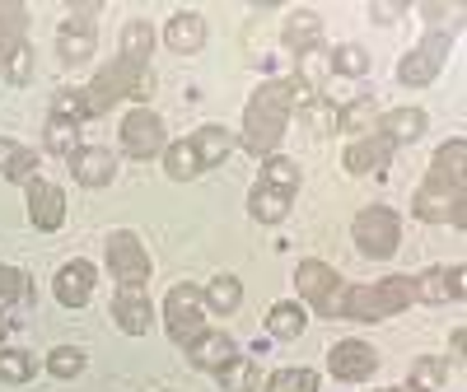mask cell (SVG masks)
Instances as JSON below:
<instances>
[{
    "label": "cell",
    "instance_id": "6da1fadb",
    "mask_svg": "<svg viewBox=\"0 0 467 392\" xmlns=\"http://www.w3.org/2000/svg\"><path fill=\"white\" fill-rule=\"evenodd\" d=\"M295 94L299 85L295 80H266L253 103L244 108V145L253 154H271L285 136V122H290V108H295Z\"/></svg>",
    "mask_w": 467,
    "mask_h": 392
},
{
    "label": "cell",
    "instance_id": "7a4b0ae2",
    "mask_svg": "<svg viewBox=\"0 0 467 392\" xmlns=\"http://www.w3.org/2000/svg\"><path fill=\"white\" fill-rule=\"evenodd\" d=\"M411 276H388L374 285H346L341 294V318H356V323H379V318H393L411 304Z\"/></svg>",
    "mask_w": 467,
    "mask_h": 392
},
{
    "label": "cell",
    "instance_id": "3957f363",
    "mask_svg": "<svg viewBox=\"0 0 467 392\" xmlns=\"http://www.w3.org/2000/svg\"><path fill=\"white\" fill-rule=\"evenodd\" d=\"M150 66H136V61H127V57H117L112 66H103L94 80L80 89V98H85V117H103L117 98H131L136 94V80L145 75Z\"/></svg>",
    "mask_w": 467,
    "mask_h": 392
},
{
    "label": "cell",
    "instance_id": "277c9868",
    "mask_svg": "<svg viewBox=\"0 0 467 392\" xmlns=\"http://www.w3.org/2000/svg\"><path fill=\"white\" fill-rule=\"evenodd\" d=\"M350 239H356V248L365 257L388 262L398 253V243H402V224H398V215L388 206H369V211L356 215V224H350Z\"/></svg>",
    "mask_w": 467,
    "mask_h": 392
},
{
    "label": "cell",
    "instance_id": "5b68a950",
    "mask_svg": "<svg viewBox=\"0 0 467 392\" xmlns=\"http://www.w3.org/2000/svg\"><path fill=\"white\" fill-rule=\"evenodd\" d=\"M164 327L178 346H192L206 332V313H202V290L197 285H173L164 299Z\"/></svg>",
    "mask_w": 467,
    "mask_h": 392
},
{
    "label": "cell",
    "instance_id": "8992f818",
    "mask_svg": "<svg viewBox=\"0 0 467 392\" xmlns=\"http://www.w3.org/2000/svg\"><path fill=\"white\" fill-rule=\"evenodd\" d=\"M444 57H449V33H425L420 43L398 61V80L420 89V85H431L435 75L444 70Z\"/></svg>",
    "mask_w": 467,
    "mask_h": 392
},
{
    "label": "cell",
    "instance_id": "52a82bcc",
    "mask_svg": "<svg viewBox=\"0 0 467 392\" xmlns=\"http://www.w3.org/2000/svg\"><path fill=\"white\" fill-rule=\"evenodd\" d=\"M108 266H112L117 285H145L150 281V253L140 248V239L131 229H117L108 239Z\"/></svg>",
    "mask_w": 467,
    "mask_h": 392
},
{
    "label": "cell",
    "instance_id": "ba28073f",
    "mask_svg": "<svg viewBox=\"0 0 467 392\" xmlns=\"http://www.w3.org/2000/svg\"><path fill=\"white\" fill-rule=\"evenodd\" d=\"M169 136H164V117L150 112V108H136L127 122H122V150L136 154V160H150V154H164Z\"/></svg>",
    "mask_w": 467,
    "mask_h": 392
},
{
    "label": "cell",
    "instance_id": "9c48e42d",
    "mask_svg": "<svg viewBox=\"0 0 467 392\" xmlns=\"http://www.w3.org/2000/svg\"><path fill=\"white\" fill-rule=\"evenodd\" d=\"M327 369H332V378H341V383H365V378L379 369V356H374L369 341H337V346L327 350Z\"/></svg>",
    "mask_w": 467,
    "mask_h": 392
},
{
    "label": "cell",
    "instance_id": "30bf717a",
    "mask_svg": "<svg viewBox=\"0 0 467 392\" xmlns=\"http://www.w3.org/2000/svg\"><path fill=\"white\" fill-rule=\"evenodd\" d=\"M112 323L122 327L127 336H145L150 332V294H145V285H117V294H112Z\"/></svg>",
    "mask_w": 467,
    "mask_h": 392
},
{
    "label": "cell",
    "instance_id": "8fae6325",
    "mask_svg": "<svg viewBox=\"0 0 467 392\" xmlns=\"http://www.w3.org/2000/svg\"><path fill=\"white\" fill-rule=\"evenodd\" d=\"M28 220L43 229V233L61 229V220H66V191L52 187V182H43V178H33L28 182Z\"/></svg>",
    "mask_w": 467,
    "mask_h": 392
},
{
    "label": "cell",
    "instance_id": "7c38bea8",
    "mask_svg": "<svg viewBox=\"0 0 467 392\" xmlns=\"http://www.w3.org/2000/svg\"><path fill=\"white\" fill-rule=\"evenodd\" d=\"M70 173H75V182H85V187H108L112 173H117V160H112V150L80 145L70 154Z\"/></svg>",
    "mask_w": 467,
    "mask_h": 392
},
{
    "label": "cell",
    "instance_id": "4fadbf2b",
    "mask_svg": "<svg viewBox=\"0 0 467 392\" xmlns=\"http://www.w3.org/2000/svg\"><path fill=\"white\" fill-rule=\"evenodd\" d=\"M388 154H393V140L388 136H360V140H350L346 145V169L350 173H379V169H388Z\"/></svg>",
    "mask_w": 467,
    "mask_h": 392
},
{
    "label": "cell",
    "instance_id": "5bb4252c",
    "mask_svg": "<svg viewBox=\"0 0 467 392\" xmlns=\"http://www.w3.org/2000/svg\"><path fill=\"white\" fill-rule=\"evenodd\" d=\"M89 294H94V266L89 262H66L57 271V299L66 308H85Z\"/></svg>",
    "mask_w": 467,
    "mask_h": 392
},
{
    "label": "cell",
    "instance_id": "9a60e30c",
    "mask_svg": "<svg viewBox=\"0 0 467 392\" xmlns=\"http://www.w3.org/2000/svg\"><path fill=\"white\" fill-rule=\"evenodd\" d=\"M462 173H467V140L453 136L449 145L435 150V164H431V182L449 187V191H462Z\"/></svg>",
    "mask_w": 467,
    "mask_h": 392
},
{
    "label": "cell",
    "instance_id": "2e32d148",
    "mask_svg": "<svg viewBox=\"0 0 467 392\" xmlns=\"http://www.w3.org/2000/svg\"><path fill=\"white\" fill-rule=\"evenodd\" d=\"M57 47H61L66 61H89V57H94V19L70 10V19H66L61 33H57Z\"/></svg>",
    "mask_w": 467,
    "mask_h": 392
},
{
    "label": "cell",
    "instance_id": "e0dca14e",
    "mask_svg": "<svg viewBox=\"0 0 467 392\" xmlns=\"http://www.w3.org/2000/svg\"><path fill=\"white\" fill-rule=\"evenodd\" d=\"M187 360L197 365V369H211V374H220V369L234 360V336H224V332H202L197 341L187 346Z\"/></svg>",
    "mask_w": 467,
    "mask_h": 392
},
{
    "label": "cell",
    "instance_id": "ac0fdd59",
    "mask_svg": "<svg viewBox=\"0 0 467 392\" xmlns=\"http://www.w3.org/2000/svg\"><path fill=\"white\" fill-rule=\"evenodd\" d=\"M164 43H169L173 52H182V57L202 52V43H206V19H202L197 10L173 15V19H169V28H164Z\"/></svg>",
    "mask_w": 467,
    "mask_h": 392
},
{
    "label": "cell",
    "instance_id": "d6986e66",
    "mask_svg": "<svg viewBox=\"0 0 467 392\" xmlns=\"http://www.w3.org/2000/svg\"><path fill=\"white\" fill-rule=\"evenodd\" d=\"M458 206H462V191H449V187H440V182H425V187L416 191V201H411V211H416L420 220H431V224L453 220Z\"/></svg>",
    "mask_w": 467,
    "mask_h": 392
},
{
    "label": "cell",
    "instance_id": "ffe728a7",
    "mask_svg": "<svg viewBox=\"0 0 467 392\" xmlns=\"http://www.w3.org/2000/svg\"><path fill=\"white\" fill-rule=\"evenodd\" d=\"M425 131V112L420 108H393V112H379V136H388L393 145H407Z\"/></svg>",
    "mask_w": 467,
    "mask_h": 392
},
{
    "label": "cell",
    "instance_id": "44dd1931",
    "mask_svg": "<svg viewBox=\"0 0 467 392\" xmlns=\"http://www.w3.org/2000/svg\"><path fill=\"white\" fill-rule=\"evenodd\" d=\"M192 150H197V160H202V173L206 169H215V164H224L229 160V150H234V131H224V127H202L197 136H192Z\"/></svg>",
    "mask_w": 467,
    "mask_h": 392
},
{
    "label": "cell",
    "instance_id": "7402d4cb",
    "mask_svg": "<svg viewBox=\"0 0 467 392\" xmlns=\"http://www.w3.org/2000/svg\"><path fill=\"white\" fill-rule=\"evenodd\" d=\"M0 173H5L10 182H24L28 187L37 178V154L28 145H15V140L0 136Z\"/></svg>",
    "mask_w": 467,
    "mask_h": 392
},
{
    "label": "cell",
    "instance_id": "603a6c76",
    "mask_svg": "<svg viewBox=\"0 0 467 392\" xmlns=\"http://www.w3.org/2000/svg\"><path fill=\"white\" fill-rule=\"evenodd\" d=\"M327 75H332V52L327 47H308V52H299V94H308L314 98V89H323L327 85Z\"/></svg>",
    "mask_w": 467,
    "mask_h": 392
},
{
    "label": "cell",
    "instance_id": "cb8c5ba5",
    "mask_svg": "<svg viewBox=\"0 0 467 392\" xmlns=\"http://www.w3.org/2000/svg\"><path fill=\"white\" fill-rule=\"evenodd\" d=\"M318 33H323V24H318L314 10H295L285 19V28H281V43L290 52H308V47H318Z\"/></svg>",
    "mask_w": 467,
    "mask_h": 392
},
{
    "label": "cell",
    "instance_id": "d4e9b609",
    "mask_svg": "<svg viewBox=\"0 0 467 392\" xmlns=\"http://www.w3.org/2000/svg\"><path fill=\"white\" fill-rule=\"evenodd\" d=\"M337 131H350V136H374L379 131V108H374V98H350L346 108H341V117H337Z\"/></svg>",
    "mask_w": 467,
    "mask_h": 392
},
{
    "label": "cell",
    "instance_id": "484cf974",
    "mask_svg": "<svg viewBox=\"0 0 467 392\" xmlns=\"http://www.w3.org/2000/svg\"><path fill=\"white\" fill-rule=\"evenodd\" d=\"M248 211H253V220H262V224H281L285 215H290V191H276V187H253V196H248Z\"/></svg>",
    "mask_w": 467,
    "mask_h": 392
},
{
    "label": "cell",
    "instance_id": "4316f807",
    "mask_svg": "<svg viewBox=\"0 0 467 392\" xmlns=\"http://www.w3.org/2000/svg\"><path fill=\"white\" fill-rule=\"evenodd\" d=\"M295 285H299V294H304V299H314V304H318V299L337 285V271H332L327 262H299Z\"/></svg>",
    "mask_w": 467,
    "mask_h": 392
},
{
    "label": "cell",
    "instance_id": "83f0119b",
    "mask_svg": "<svg viewBox=\"0 0 467 392\" xmlns=\"http://www.w3.org/2000/svg\"><path fill=\"white\" fill-rule=\"evenodd\" d=\"M299 117H304V127L314 131V136H332V131H337V117H341V108H337L332 98L314 94V98H304V103H299Z\"/></svg>",
    "mask_w": 467,
    "mask_h": 392
},
{
    "label": "cell",
    "instance_id": "f1b7e54d",
    "mask_svg": "<svg viewBox=\"0 0 467 392\" xmlns=\"http://www.w3.org/2000/svg\"><path fill=\"white\" fill-rule=\"evenodd\" d=\"M164 169H169V178H178V182H187V178L202 173V160H197V150H192V140H169V145H164Z\"/></svg>",
    "mask_w": 467,
    "mask_h": 392
},
{
    "label": "cell",
    "instance_id": "f546056e",
    "mask_svg": "<svg viewBox=\"0 0 467 392\" xmlns=\"http://www.w3.org/2000/svg\"><path fill=\"white\" fill-rule=\"evenodd\" d=\"M150 52H154V28L145 19H131L122 28V57L136 61V66H150Z\"/></svg>",
    "mask_w": 467,
    "mask_h": 392
},
{
    "label": "cell",
    "instance_id": "4dcf8cb0",
    "mask_svg": "<svg viewBox=\"0 0 467 392\" xmlns=\"http://www.w3.org/2000/svg\"><path fill=\"white\" fill-rule=\"evenodd\" d=\"M202 304H206L211 313H234V308L244 304V285H239V276H215V281L206 285Z\"/></svg>",
    "mask_w": 467,
    "mask_h": 392
},
{
    "label": "cell",
    "instance_id": "1f68e13d",
    "mask_svg": "<svg viewBox=\"0 0 467 392\" xmlns=\"http://www.w3.org/2000/svg\"><path fill=\"white\" fill-rule=\"evenodd\" d=\"M304 327H308V313L299 304H276V308H271V318H266V332L281 336V341H295Z\"/></svg>",
    "mask_w": 467,
    "mask_h": 392
},
{
    "label": "cell",
    "instance_id": "d6a6232c",
    "mask_svg": "<svg viewBox=\"0 0 467 392\" xmlns=\"http://www.w3.org/2000/svg\"><path fill=\"white\" fill-rule=\"evenodd\" d=\"M257 383H262V374H257V365H253L248 356H234V360L220 369V387H224V392H257Z\"/></svg>",
    "mask_w": 467,
    "mask_h": 392
},
{
    "label": "cell",
    "instance_id": "836d02e7",
    "mask_svg": "<svg viewBox=\"0 0 467 392\" xmlns=\"http://www.w3.org/2000/svg\"><path fill=\"white\" fill-rule=\"evenodd\" d=\"M33 66H37V52L28 43H10L5 47V66H0V70H5L10 85H28L33 80Z\"/></svg>",
    "mask_w": 467,
    "mask_h": 392
},
{
    "label": "cell",
    "instance_id": "e575fe53",
    "mask_svg": "<svg viewBox=\"0 0 467 392\" xmlns=\"http://www.w3.org/2000/svg\"><path fill=\"white\" fill-rule=\"evenodd\" d=\"M85 365H89V360H85L80 346H57L52 356H47V374H52V378H80Z\"/></svg>",
    "mask_w": 467,
    "mask_h": 392
},
{
    "label": "cell",
    "instance_id": "d590c367",
    "mask_svg": "<svg viewBox=\"0 0 467 392\" xmlns=\"http://www.w3.org/2000/svg\"><path fill=\"white\" fill-rule=\"evenodd\" d=\"M266 392H318V374L314 369H276L266 378Z\"/></svg>",
    "mask_w": 467,
    "mask_h": 392
},
{
    "label": "cell",
    "instance_id": "8d00e7d4",
    "mask_svg": "<svg viewBox=\"0 0 467 392\" xmlns=\"http://www.w3.org/2000/svg\"><path fill=\"white\" fill-rule=\"evenodd\" d=\"M444 383H449V365H444V360L425 356V360L411 365V387H416V392H440Z\"/></svg>",
    "mask_w": 467,
    "mask_h": 392
},
{
    "label": "cell",
    "instance_id": "74e56055",
    "mask_svg": "<svg viewBox=\"0 0 467 392\" xmlns=\"http://www.w3.org/2000/svg\"><path fill=\"white\" fill-rule=\"evenodd\" d=\"M411 294L420 304H449V276L444 271H420V276H411Z\"/></svg>",
    "mask_w": 467,
    "mask_h": 392
},
{
    "label": "cell",
    "instance_id": "f35d334b",
    "mask_svg": "<svg viewBox=\"0 0 467 392\" xmlns=\"http://www.w3.org/2000/svg\"><path fill=\"white\" fill-rule=\"evenodd\" d=\"M37 374V360L28 350H0V378L5 383H28Z\"/></svg>",
    "mask_w": 467,
    "mask_h": 392
},
{
    "label": "cell",
    "instance_id": "ab89813d",
    "mask_svg": "<svg viewBox=\"0 0 467 392\" xmlns=\"http://www.w3.org/2000/svg\"><path fill=\"white\" fill-rule=\"evenodd\" d=\"M24 28H28V5L0 0V37H5V43H24Z\"/></svg>",
    "mask_w": 467,
    "mask_h": 392
},
{
    "label": "cell",
    "instance_id": "60d3db41",
    "mask_svg": "<svg viewBox=\"0 0 467 392\" xmlns=\"http://www.w3.org/2000/svg\"><path fill=\"white\" fill-rule=\"evenodd\" d=\"M262 187L295 191V187H299V164H295V160H266V164H262Z\"/></svg>",
    "mask_w": 467,
    "mask_h": 392
},
{
    "label": "cell",
    "instance_id": "b9f144b4",
    "mask_svg": "<svg viewBox=\"0 0 467 392\" xmlns=\"http://www.w3.org/2000/svg\"><path fill=\"white\" fill-rule=\"evenodd\" d=\"M47 150L70 160V154L80 150V131H75V122H66V117H52V122H47Z\"/></svg>",
    "mask_w": 467,
    "mask_h": 392
},
{
    "label": "cell",
    "instance_id": "7bdbcfd3",
    "mask_svg": "<svg viewBox=\"0 0 467 392\" xmlns=\"http://www.w3.org/2000/svg\"><path fill=\"white\" fill-rule=\"evenodd\" d=\"M369 70V57H365V47H356V43H346V47H337L332 52V75H365Z\"/></svg>",
    "mask_w": 467,
    "mask_h": 392
},
{
    "label": "cell",
    "instance_id": "ee69618b",
    "mask_svg": "<svg viewBox=\"0 0 467 392\" xmlns=\"http://www.w3.org/2000/svg\"><path fill=\"white\" fill-rule=\"evenodd\" d=\"M52 117H66V122H80V117H85V98H80V89H61V94L52 98Z\"/></svg>",
    "mask_w": 467,
    "mask_h": 392
},
{
    "label": "cell",
    "instance_id": "f6af8a7d",
    "mask_svg": "<svg viewBox=\"0 0 467 392\" xmlns=\"http://www.w3.org/2000/svg\"><path fill=\"white\" fill-rule=\"evenodd\" d=\"M0 299H28V276L15 266H0Z\"/></svg>",
    "mask_w": 467,
    "mask_h": 392
},
{
    "label": "cell",
    "instance_id": "bcb514c9",
    "mask_svg": "<svg viewBox=\"0 0 467 392\" xmlns=\"http://www.w3.org/2000/svg\"><path fill=\"white\" fill-rule=\"evenodd\" d=\"M402 15H407L402 0H379V5H369V19H379V24H393V19H402Z\"/></svg>",
    "mask_w": 467,
    "mask_h": 392
},
{
    "label": "cell",
    "instance_id": "7dc6e473",
    "mask_svg": "<svg viewBox=\"0 0 467 392\" xmlns=\"http://www.w3.org/2000/svg\"><path fill=\"white\" fill-rule=\"evenodd\" d=\"M444 276H449V299H462L467 294V271L453 266V271H444Z\"/></svg>",
    "mask_w": 467,
    "mask_h": 392
},
{
    "label": "cell",
    "instance_id": "c3c4849f",
    "mask_svg": "<svg viewBox=\"0 0 467 392\" xmlns=\"http://www.w3.org/2000/svg\"><path fill=\"white\" fill-rule=\"evenodd\" d=\"M150 94H154V70H145L140 80H136V94L131 98H150Z\"/></svg>",
    "mask_w": 467,
    "mask_h": 392
},
{
    "label": "cell",
    "instance_id": "681fc988",
    "mask_svg": "<svg viewBox=\"0 0 467 392\" xmlns=\"http://www.w3.org/2000/svg\"><path fill=\"white\" fill-rule=\"evenodd\" d=\"M462 346H467V332L458 327V332H453V341H449V350H453V365H462Z\"/></svg>",
    "mask_w": 467,
    "mask_h": 392
},
{
    "label": "cell",
    "instance_id": "f907efd6",
    "mask_svg": "<svg viewBox=\"0 0 467 392\" xmlns=\"http://www.w3.org/2000/svg\"><path fill=\"white\" fill-rule=\"evenodd\" d=\"M5 47H10V43H5V37H0V66H5Z\"/></svg>",
    "mask_w": 467,
    "mask_h": 392
},
{
    "label": "cell",
    "instance_id": "816d5d0a",
    "mask_svg": "<svg viewBox=\"0 0 467 392\" xmlns=\"http://www.w3.org/2000/svg\"><path fill=\"white\" fill-rule=\"evenodd\" d=\"M383 392H416V387H383Z\"/></svg>",
    "mask_w": 467,
    "mask_h": 392
}]
</instances>
